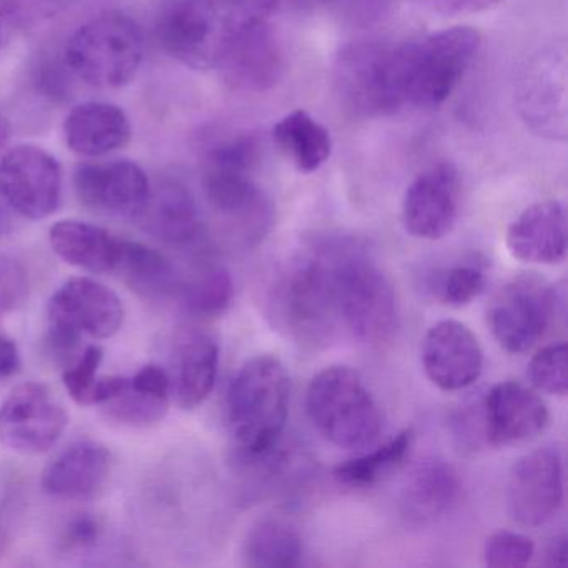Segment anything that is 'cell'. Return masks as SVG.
<instances>
[{
  "mask_svg": "<svg viewBox=\"0 0 568 568\" xmlns=\"http://www.w3.org/2000/svg\"><path fill=\"white\" fill-rule=\"evenodd\" d=\"M114 272L124 278L132 291L144 297H164L175 287V271L171 261L141 242L121 241Z\"/></svg>",
  "mask_w": 568,
  "mask_h": 568,
  "instance_id": "30",
  "label": "cell"
},
{
  "mask_svg": "<svg viewBox=\"0 0 568 568\" xmlns=\"http://www.w3.org/2000/svg\"><path fill=\"white\" fill-rule=\"evenodd\" d=\"M325 237L342 327L365 344L388 341L398 321L394 285L361 241L348 235Z\"/></svg>",
  "mask_w": 568,
  "mask_h": 568,
  "instance_id": "3",
  "label": "cell"
},
{
  "mask_svg": "<svg viewBox=\"0 0 568 568\" xmlns=\"http://www.w3.org/2000/svg\"><path fill=\"white\" fill-rule=\"evenodd\" d=\"M398 45L357 41L335 55L332 82L345 111L362 119L388 118L405 108L398 85Z\"/></svg>",
  "mask_w": 568,
  "mask_h": 568,
  "instance_id": "9",
  "label": "cell"
},
{
  "mask_svg": "<svg viewBox=\"0 0 568 568\" xmlns=\"http://www.w3.org/2000/svg\"><path fill=\"white\" fill-rule=\"evenodd\" d=\"M460 174L450 162H438L412 181L402 202L405 231L437 241L454 229L460 207Z\"/></svg>",
  "mask_w": 568,
  "mask_h": 568,
  "instance_id": "17",
  "label": "cell"
},
{
  "mask_svg": "<svg viewBox=\"0 0 568 568\" xmlns=\"http://www.w3.org/2000/svg\"><path fill=\"white\" fill-rule=\"evenodd\" d=\"M0 195L22 217L41 221L62 201V169L38 145H18L0 159Z\"/></svg>",
  "mask_w": 568,
  "mask_h": 568,
  "instance_id": "13",
  "label": "cell"
},
{
  "mask_svg": "<svg viewBox=\"0 0 568 568\" xmlns=\"http://www.w3.org/2000/svg\"><path fill=\"white\" fill-rule=\"evenodd\" d=\"M62 61L79 81L99 89L131 84L144 61V36L134 19L104 12L72 34Z\"/></svg>",
  "mask_w": 568,
  "mask_h": 568,
  "instance_id": "7",
  "label": "cell"
},
{
  "mask_svg": "<svg viewBox=\"0 0 568 568\" xmlns=\"http://www.w3.org/2000/svg\"><path fill=\"white\" fill-rule=\"evenodd\" d=\"M460 495V478L452 465L425 462L415 468L402 491L400 510L414 527H427L448 514Z\"/></svg>",
  "mask_w": 568,
  "mask_h": 568,
  "instance_id": "24",
  "label": "cell"
},
{
  "mask_svg": "<svg viewBox=\"0 0 568 568\" xmlns=\"http://www.w3.org/2000/svg\"><path fill=\"white\" fill-rule=\"evenodd\" d=\"M69 149L82 158H101L124 148L132 128L121 108L105 102H88L69 112L64 122Z\"/></svg>",
  "mask_w": 568,
  "mask_h": 568,
  "instance_id": "23",
  "label": "cell"
},
{
  "mask_svg": "<svg viewBox=\"0 0 568 568\" xmlns=\"http://www.w3.org/2000/svg\"><path fill=\"white\" fill-rule=\"evenodd\" d=\"M234 297L231 272L221 265L202 268L185 288L189 311L202 317H215L227 311Z\"/></svg>",
  "mask_w": 568,
  "mask_h": 568,
  "instance_id": "32",
  "label": "cell"
},
{
  "mask_svg": "<svg viewBox=\"0 0 568 568\" xmlns=\"http://www.w3.org/2000/svg\"><path fill=\"white\" fill-rule=\"evenodd\" d=\"M418 2L422 8L434 12V14L455 18V16H471L491 11L504 0H418Z\"/></svg>",
  "mask_w": 568,
  "mask_h": 568,
  "instance_id": "41",
  "label": "cell"
},
{
  "mask_svg": "<svg viewBox=\"0 0 568 568\" xmlns=\"http://www.w3.org/2000/svg\"><path fill=\"white\" fill-rule=\"evenodd\" d=\"M74 187L85 207L122 219H141L152 189L144 169L132 161L79 165Z\"/></svg>",
  "mask_w": 568,
  "mask_h": 568,
  "instance_id": "16",
  "label": "cell"
},
{
  "mask_svg": "<svg viewBox=\"0 0 568 568\" xmlns=\"http://www.w3.org/2000/svg\"><path fill=\"white\" fill-rule=\"evenodd\" d=\"M535 544L527 535L501 530L490 535L484 545V561L487 567L520 568L530 564Z\"/></svg>",
  "mask_w": 568,
  "mask_h": 568,
  "instance_id": "36",
  "label": "cell"
},
{
  "mask_svg": "<svg viewBox=\"0 0 568 568\" xmlns=\"http://www.w3.org/2000/svg\"><path fill=\"white\" fill-rule=\"evenodd\" d=\"M272 139L302 174L317 172L331 159L334 149L331 132L302 109L284 115L272 129Z\"/></svg>",
  "mask_w": 568,
  "mask_h": 568,
  "instance_id": "28",
  "label": "cell"
},
{
  "mask_svg": "<svg viewBox=\"0 0 568 568\" xmlns=\"http://www.w3.org/2000/svg\"><path fill=\"white\" fill-rule=\"evenodd\" d=\"M275 325L297 344H331L342 328L327 239L308 242L275 275L268 291Z\"/></svg>",
  "mask_w": 568,
  "mask_h": 568,
  "instance_id": "2",
  "label": "cell"
},
{
  "mask_svg": "<svg viewBox=\"0 0 568 568\" xmlns=\"http://www.w3.org/2000/svg\"><path fill=\"white\" fill-rule=\"evenodd\" d=\"M414 445V430L405 428L375 450L358 455L335 468V478L351 487H368L404 464Z\"/></svg>",
  "mask_w": 568,
  "mask_h": 568,
  "instance_id": "31",
  "label": "cell"
},
{
  "mask_svg": "<svg viewBox=\"0 0 568 568\" xmlns=\"http://www.w3.org/2000/svg\"><path fill=\"white\" fill-rule=\"evenodd\" d=\"M19 364H21V358H19L18 345L6 335H0V378L11 377L12 374H16Z\"/></svg>",
  "mask_w": 568,
  "mask_h": 568,
  "instance_id": "44",
  "label": "cell"
},
{
  "mask_svg": "<svg viewBox=\"0 0 568 568\" xmlns=\"http://www.w3.org/2000/svg\"><path fill=\"white\" fill-rule=\"evenodd\" d=\"M487 275L475 262L454 265L437 272L432 284L435 297L450 307H464L485 291Z\"/></svg>",
  "mask_w": 568,
  "mask_h": 568,
  "instance_id": "33",
  "label": "cell"
},
{
  "mask_svg": "<svg viewBox=\"0 0 568 568\" xmlns=\"http://www.w3.org/2000/svg\"><path fill=\"white\" fill-rule=\"evenodd\" d=\"M564 291L558 287L537 275H520L491 298L488 327L505 351L524 354L544 337L558 312L564 314Z\"/></svg>",
  "mask_w": 568,
  "mask_h": 568,
  "instance_id": "10",
  "label": "cell"
},
{
  "mask_svg": "<svg viewBox=\"0 0 568 568\" xmlns=\"http://www.w3.org/2000/svg\"><path fill=\"white\" fill-rule=\"evenodd\" d=\"M49 337L79 344L81 335L109 338L124 324V305L114 291L89 277L65 282L48 307Z\"/></svg>",
  "mask_w": 568,
  "mask_h": 568,
  "instance_id": "12",
  "label": "cell"
},
{
  "mask_svg": "<svg viewBox=\"0 0 568 568\" xmlns=\"http://www.w3.org/2000/svg\"><path fill=\"white\" fill-rule=\"evenodd\" d=\"M9 138H11V125H9L8 119L0 115V155H2V151L8 145Z\"/></svg>",
  "mask_w": 568,
  "mask_h": 568,
  "instance_id": "47",
  "label": "cell"
},
{
  "mask_svg": "<svg viewBox=\"0 0 568 568\" xmlns=\"http://www.w3.org/2000/svg\"><path fill=\"white\" fill-rule=\"evenodd\" d=\"M101 531L102 525L98 517H92L91 514H81L69 521L62 541L71 548L89 547L99 540Z\"/></svg>",
  "mask_w": 568,
  "mask_h": 568,
  "instance_id": "42",
  "label": "cell"
},
{
  "mask_svg": "<svg viewBox=\"0 0 568 568\" xmlns=\"http://www.w3.org/2000/svg\"><path fill=\"white\" fill-rule=\"evenodd\" d=\"M219 368V347L204 332L182 335L174 355L171 392L179 407L192 410L207 400L214 390Z\"/></svg>",
  "mask_w": 568,
  "mask_h": 568,
  "instance_id": "26",
  "label": "cell"
},
{
  "mask_svg": "<svg viewBox=\"0 0 568 568\" xmlns=\"http://www.w3.org/2000/svg\"><path fill=\"white\" fill-rule=\"evenodd\" d=\"M104 352L98 345H89L64 372V385L69 395L78 404L91 405L92 388L98 382V368L101 367Z\"/></svg>",
  "mask_w": 568,
  "mask_h": 568,
  "instance_id": "37",
  "label": "cell"
},
{
  "mask_svg": "<svg viewBox=\"0 0 568 568\" xmlns=\"http://www.w3.org/2000/svg\"><path fill=\"white\" fill-rule=\"evenodd\" d=\"M511 257L527 264L554 265L567 254V215L558 201L525 209L507 231Z\"/></svg>",
  "mask_w": 568,
  "mask_h": 568,
  "instance_id": "21",
  "label": "cell"
},
{
  "mask_svg": "<svg viewBox=\"0 0 568 568\" xmlns=\"http://www.w3.org/2000/svg\"><path fill=\"white\" fill-rule=\"evenodd\" d=\"M141 219L155 239L174 247L195 244L204 232L197 202L189 189L174 181L162 182L151 189V197Z\"/></svg>",
  "mask_w": 568,
  "mask_h": 568,
  "instance_id": "25",
  "label": "cell"
},
{
  "mask_svg": "<svg viewBox=\"0 0 568 568\" xmlns=\"http://www.w3.org/2000/svg\"><path fill=\"white\" fill-rule=\"evenodd\" d=\"M304 541L294 525L281 518H265L251 528L244 541V561L254 568L298 567Z\"/></svg>",
  "mask_w": 568,
  "mask_h": 568,
  "instance_id": "29",
  "label": "cell"
},
{
  "mask_svg": "<svg viewBox=\"0 0 568 568\" xmlns=\"http://www.w3.org/2000/svg\"><path fill=\"white\" fill-rule=\"evenodd\" d=\"M564 500V464L557 448L544 447L521 457L507 485L510 517L525 527L550 520Z\"/></svg>",
  "mask_w": 568,
  "mask_h": 568,
  "instance_id": "15",
  "label": "cell"
},
{
  "mask_svg": "<svg viewBox=\"0 0 568 568\" xmlns=\"http://www.w3.org/2000/svg\"><path fill=\"white\" fill-rule=\"evenodd\" d=\"M422 365L428 381L445 392L470 387L484 371V351L474 332L458 321H442L422 342Z\"/></svg>",
  "mask_w": 568,
  "mask_h": 568,
  "instance_id": "18",
  "label": "cell"
},
{
  "mask_svg": "<svg viewBox=\"0 0 568 568\" xmlns=\"http://www.w3.org/2000/svg\"><path fill=\"white\" fill-rule=\"evenodd\" d=\"M567 48L545 45L527 59L515 88V102L528 131L551 142L568 135Z\"/></svg>",
  "mask_w": 568,
  "mask_h": 568,
  "instance_id": "11",
  "label": "cell"
},
{
  "mask_svg": "<svg viewBox=\"0 0 568 568\" xmlns=\"http://www.w3.org/2000/svg\"><path fill=\"white\" fill-rule=\"evenodd\" d=\"M481 36L452 28L398 45V85L404 105L438 109L445 104L480 51Z\"/></svg>",
  "mask_w": 568,
  "mask_h": 568,
  "instance_id": "6",
  "label": "cell"
},
{
  "mask_svg": "<svg viewBox=\"0 0 568 568\" xmlns=\"http://www.w3.org/2000/svg\"><path fill=\"white\" fill-rule=\"evenodd\" d=\"M291 405L287 368L272 355H258L242 365L227 392L232 435L245 457L272 454L284 434Z\"/></svg>",
  "mask_w": 568,
  "mask_h": 568,
  "instance_id": "4",
  "label": "cell"
},
{
  "mask_svg": "<svg viewBox=\"0 0 568 568\" xmlns=\"http://www.w3.org/2000/svg\"><path fill=\"white\" fill-rule=\"evenodd\" d=\"M305 407L318 434L341 448H364L377 440L382 414L361 375L344 365L318 372L307 388Z\"/></svg>",
  "mask_w": 568,
  "mask_h": 568,
  "instance_id": "8",
  "label": "cell"
},
{
  "mask_svg": "<svg viewBox=\"0 0 568 568\" xmlns=\"http://www.w3.org/2000/svg\"><path fill=\"white\" fill-rule=\"evenodd\" d=\"M29 294L28 274L9 257H0V314L14 311Z\"/></svg>",
  "mask_w": 568,
  "mask_h": 568,
  "instance_id": "38",
  "label": "cell"
},
{
  "mask_svg": "<svg viewBox=\"0 0 568 568\" xmlns=\"http://www.w3.org/2000/svg\"><path fill=\"white\" fill-rule=\"evenodd\" d=\"M257 159V141L252 135H235L207 152L202 175L209 204L248 245L264 241L274 221L271 202L254 181Z\"/></svg>",
  "mask_w": 568,
  "mask_h": 568,
  "instance_id": "5",
  "label": "cell"
},
{
  "mask_svg": "<svg viewBox=\"0 0 568 568\" xmlns=\"http://www.w3.org/2000/svg\"><path fill=\"white\" fill-rule=\"evenodd\" d=\"M79 0H12L14 8L16 29L32 28L49 21Z\"/></svg>",
  "mask_w": 568,
  "mask_h": 568,
  "instance_id": "39",
  "label": "cell"
},
{
  "mask_svg": "<svg viewBox=\"0 0 568 568\" xmlns=\"http://www.w3.org/2000/svg\"><path fill=\"white\" fill-rule=\"evenodd\" d=\"M485 437L490 445H514L538 437L550 415L540 395L520 382H500L481 400Z\"/></svg>",
  "mask_w": 568,
  "mask_h": 568,
  "instance_id": "19",
  "label": "cell"
},
{
  "mask_svg": "<svg viewBox=\"0 0 568 568\" xmlns=\"http://www.w3.org/2000/svg\"><path fill=\"white\" fill-rule=\"evenodd\" d=\"M69 75L72 74L64 61H48L38 69L36 84L45 98L54 99V101H65L71 95V79H69Z\"/></svg>",
  "mask_w": 568,
  "mask_h": 568,
  "instance_id": "40",
  "label": "cell"
},
{
  "mask_svg": "<svg viewBox=\"0 0 568 568\" xmlns=\"http://www.w3.org/2000/svg\"><path fill=\"white\" fill-rule=\"evenodd\" d=\"M567 344L547 345L531 357L528 364V381L531 387L545 394L564 397L568 390Z\"/></svg>",
  "mask_w": 568,
  "mask_h": 568,
  "instance_id": "35",
  "label": "cell"
},
{
  "mask_svg": "<svg viewBox=\"0 0 568 568\" xmlns=\"http://www.w3.org/2000/svg\"><path fill=\"white\" fill-rule=\"evenodd\" d=\"M111 454L104 445L79 440L58 455L42 474V488L52 497L88 500L104 487Z\"/></svg>",
  "mask_w": 568,
  "mask_h": 568,
  "instance_id": "22",
  "label": "cell"
},
{
  "mask_svg": "<svg viewBox=\"0 0 568 568\" xmlns=\"http://www.w3.org/2000/svg\"><path fill=\"white\" fill-rule=\"evenodd\" d=\"M565 560H567V538L560 537L551 541L550 547L547 548L544 564L548 567H558L564 565Z\"/></svg>",
  "mask_w": 568,
  "mask_h": 568,
  "instance_id": "46",
  "label": "cell"
},
{
  "mask_svg": "<svg viewBox=\"0 0 568 568\" xmlns=\"http://www.w3.org/2000/svg\"><path fill=\"white\" fill-rule=\"evenodd\" d=\"M335 2L342 16L361 24H371L382 18L388 0H328Z\"/></svg>",
  "mask_w": 568,
  "mask_h": 568,
  "instance_id": "43",
  "label": "cell"
},
{
  "mask_svg": "<svg viewBox=\"0 0 568 568\" xmlns=\"http://www.w3.org/2000/svg\"><path fill=\"white\" fill-rule=\"evenodd\" d=\"M49 241L55 254L92 274L114 272L121 239L98 225L81 221H61L52 225Z\"/></svg>",
  "mask_w": 568,
  "mask_h": 568,
  "instance_id": "27",
  "label": "cell"
},
{
  "mask_svg": "<svg viewBox=\"0 0 568 568\" xmlns=\"http://www.w3.org/2000/svg\"><path fill=\"white\" fill-rule=\"evenodd\" d=\"M105 414L118 420L119 424L131 425V427H151L165 417L169 410V400L144 394L132 387L131 378L129 385L118 397L104 404Z\"/></svg>",
  "mask_w": 568,
  "mask_h": 568,
  "instance_id": "34",
  "label": "cell"
},
{
  "mask_svg": "<svg viewBox=\"0 0 568 568\" xmlns=\"http://www.w3.org/2000/svg\"><path fill=\"white\" fill-rule=\"evenodd\" d=\"M277 0H175L159 22L168 54L192 69H217L235 42L271 21Z\"/></svg>",
  "mask_w": 568,
  "mask_h": 568,
  "instance_id": "1",
  "label": "cell"
},
{
  "mask_svg": "<svg viewBox=\"0 0 568 568\" xmlns=\"http://www.w3.org/2000/svg\"><path fill=\"white\" fill-rule=\"evenodd\" d=\"M14 29V8H12V0H0V49L9 41Z\"/></svg>",
  "mask_w": 568,
  "mask_h": 568,
  "instance_id": "45",
  "label": "cell"
},
{
  "mask_svg": "<svg viewBox=\"0 0 568 568\" xmlns=\"http://www.w3.org/2000/svg\"><path fill=\"white\" fill-rule=\"evenodd\" d=\"M225 84L239 92L261 94L278 84L285 72V58L271 21L245 32L219 65Z\"/></svg>",
  "mask_w": 568,
  "mask_h": 568,
  "instance_id": "20",
  "label": "cell"
},
{
  "mask_svg": "<svg viewBox=\"0 0 568 568\" xmlns=\"http://www.w3.org/2000/svg\"><path fill=\"white\" fill-rule=\"evenodd\" d=\"M64 407L45 385H19L0 405V444L22 455H41L68 427Z\"/></svg>",
  "mask_w": 568,
  "mask_h": 568,
  "instance_id": "14",
  "label": "cell"
}]
</instances>
